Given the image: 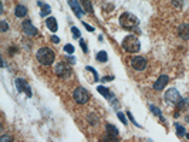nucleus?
Here are the masks:
<instances>
[{
	"label": "nucleus",
	"instance_id": "obj_17",
	"mask_svg": "<svg viewBox=\"0 0 189 142\" xmlns=\"http://www.w3.org/2000/svg\"><path fill=\"white\" fill-rule=\"evenodd\" d=\"M105 129H107V134H108V135H112V137H118V129H117V126H115V125L107 124Z\"/></svg>",
	"mask_w": 189,
	"mask_h": 142
},
{
	"label": "nucleus",
	"instance_id": "obj_18",
	"mask_svg": "<svg viewBox=\"0 0 189 142\" xmlns=\"http://www.w3.org/2000/svg\"><path fill=\"white\" fill-rule=\"evenodd\" d=\"M81 2V6L84 7V12L85 13H93V6H91V2L90 0H80Z\"/></svg>",
	"mask_w": 189,
	"mask_h": 142
},
{
	"label": "nucleus",
	"instance_id": "obj_13",
	"mask_svg": "<svg viewBox=\"0 0 189 142\" xmlns=\"http://www.w3.org/2000/svg\"><path fill=\"white\" fill-rule=\"evenodd\" d=\"M45 26L49 27L50 31H57V28H58V24H57V20L54 19V17H49L47 20H45Z\"/></svg>",
	"mask_w": 189,
	"mask_h": 142
},
{
	"label": "nucleus",
	"instance_id": "obj_25",
	"mask_svg": "<svg viewBox=\"0 0 189 142\" xmlns=\"http://www.w3.org/2000/svg\"><path fill=\"white\" fill-rule=\"evenodd\" d=\"M172 4L176 9H181V7H184V0H172Z\"/></svg>",
	"mask_w": 189,
	"mask_h": 142
},
{
	"label": "nucleus",
	"instance_id": "obj_15",
	"mask_svg": "<svg viewBox=\"0 0 189 142\" xmlns=\"http://www.w3.org/2000/svg\"><path fill=\"white\" fill-rule=\"evenodd\" d=\"M14 14L17 17H24L27 14V9L23 6V4H17L16 9H14Z\"/></svg>",
	"mask_w": 189,
	"mask_h": 142
},
{
	"label": "nucleus",
	"instance_id": "obj_19",
	"mask_svg": "<svg viewBox=\"0 0 189 142\" xmlns=\"http://www.w3.org/2000/svg\"><path fill=\"white\" fill-rule=\"evenodd\" d=\"M97 61H100V63H105V61H108V54L105 53V51H100V53H97Z\"/></svg>",
	"mask_w": 189,
	"mask_h": 142
},
{
	"label": "nucleus",
	"instance_id": "obj_34",
	"mask_svg": "<svg viewBox=\"0 0 189 142\" xmlns=\"http://www.w3.org/2000/svg\"><path fill=\"white\" fill-rule=\"evenodd\" d=\"M51 41H53V43H58V41H60V38H58L57 36H53V37H51Z\"/></svg>",
	"mask_w": 189,
	"mask_h": 142
},
{
	"label": "nucleus",
	"instance_id": "obj_32",
	"mask_svg": "<svg viewBox=\"0 0 189 142\" xmlns=\"http://www.w3.org/2000/svg\"><path fill=\"white\" fill-rule=\"evenodd\" d=\"M0 26H2V31H7V23H6V21H2V24H0Z\"/></svg>",
	"mask_w": 189,
	"mask_h": 142
},
{
	"label": "nucleus",
	"instance_id": "obj_6",
	"mask_svg": "<svg viewBox=\"0 0 189 142\" xmlns=\"http://www.w3.org/2000/svg\"><path fill=\"white\" fill-rule=\"evenodd\" d=\"M131 67L134 70H136V71H142V70H145V67H147V60L141 56L132 57L131 58Z\"/></svg>",
	"mask_w": 189,
	"mask_h": 142
},
{
	"label": "nucleus",
	"instance_id": "obj_30",
	"mask_svg": "<svg viewBox=\"0 0 189 142\" xmlns=\"http://www.w3.org/2000/svg\"><path fill=\"white\" fill-rule=\"evenodd\" d=\"M80 46H81V49H82V51H84V53H88V49H87L85 41L81 40V38H80Z\"/></svg>",
	"mask_w": 189,
	"mask_h": 142
},
{
	"label": "nucleus",
	"instance_id": "obj_31",
	"mask_svg": "<svg viewBox=\"0 0 189 142\" xmlns=\"http://www.w3.org/2000/svg\"><path fill=\"white\" fill-rule=\"evenodd\" d=\"M87 71H91V73H93V75H94V80H95V81L98 80V75H97V71H95V70L93 68V67H87Z\"/></svg>",
	"mask_w": 189,
	"mask_h": 142
},
{
	"label": "nucleus",
	"instance_id": "obj_29",
	"mask_svg": "<svg viewBox=\"0 0 189 142\" xmlns=\"http://www.w3.org/2000/svg\"><path fill=\"white\" fill-rule=\"evenodd\" d=\"M127 117L129 118V119H131V122H132V124H134V125H136V126H138V128H141V125H140V124H136V121H135V119H134V117H132V114H131V112H127Z\"/></svg>",
	"mask_w": 189,
	"mask_h": 142
},
{
	"label": "nucleus",
	"instance_id": "obj_11",
	"mask_svg": "<svg viewBox=\"0 0 189 142\" xmlns=\"http://www.w3.org/2000/svg\"><path fill=\"white\" fill-rule=\"evenodd\" d=\"M168 81H169L168 75H161V77L155 81V84H154V89H155V91H161V89H164V87L168 84Z\"/></svg>",
	"mask_w": 189,
	"mask_h": 142
},
{
	"label": "nucleus",
	"instance_id": "obj_1",
	"mask_svg": "<svg viewBox=\"0 0 189 142\" xmlns=\"http://www.w3.org/2000/svg\"><path fill=\"white\" fill-rule=\"evenodd\" d=\"M119 24L121 27L125 28V30H136L138 27V19H136L134 14L131 13H122L121 17H119Z\"/></svg>",
	"mask_w": 189,
	"mask_h": 142
},
{
	"label": "nucleus",
	"instance_id": "obj_21",
	"mask_svg": "<svg viewBox=\"0 0 189 142\" xmlns=\"http://www.w3.org/2000/svg\"><path fill=\"white\" fill-rule=\"evenodd\" d=\"M175 128H176V135H178V137H184V135H186L185 129H184V126H181L179 124H176V125H175Z\"/></svg>",
	"mask_w": 189,
	"mask_h": 142
},
{
	"label": "nucleus",
	"instance_id": "obj_20",
	"mask_svg": "<svg viewBox=\"0 0 189 142\" xmlns=\"http://www.w3.org/2000/svg\"><path fill=\"white\" fill-rule=\"evenodd\" d=\"M149 111H151L152 114H155V115H156L158 118H161V119H162V112H161L159 108H156V107L154 105V104H151V105H149Z\"/></svg>",
	"mask_w": 189,
	"mask_h": 142
},
{
	"label": "nucleus",
	"instance_id": "obj_9",
	"mask_svg": "<svg viewBox=\"0 0 189 142\" xmlns=\"http://www.w3.org/2000/svg\"><path fill=\"white\" fill-rule=\"evenodd\" d=\"M21 26H23V31H24L27 36H37V34H38L37 28L31 24V21H30V20L23 21V24H21Z\"/></svg>",
	"mask_w": 189,
	"mask_h": 142
},
{
	"label": "nucleus",
	"instance_id": "obj_27",
	"mask_svg": "<svg viewBox=\"0 0 189 142\" xmlns=\"http://www.w3.org/2000/svg\"><path fill=\"white\" fill-rule=\"evenodd\" d=\"M0 142H13V139L10 135H3V137L0 138Z\"/></svg>",
	"mask_w": 189,
	"mask_h": 142
},
{
	"label": "nucleus",
	"instance_id": "obj_35",
	"mask_svg": "<svg viewBox=\"0 0 189 142\" xmlns=\"http://www.w3.org/2000/svg\"><path fill=\"white\" fill-rule=\"evenodd\" d=\"M185 137H186V138H188V139H189V134H186V135H185Z\"/></svg>",
	"mask_w": 189,
	"mask_h": 142
},
{
	"label": "nucleus",
	"instance_id": "obj_24",
	"mask_svg": "<svg viewBox=\"0 0 189 142\" xmlns=\"http://www.w3.org/2000/svg\"><path fill=\"white\" fill-rule=\"evenodd\" d=\"M88 121L95 125V124L98 122V118H97V115H94V114H90V115H88Z\"/></svg>",
	"mask_w": 189,
	"mask_h": 142
},
{
	"label": "nucleus",
	"instance_id": "obj_10",
	"mask_svg": "<svg viewBox=\"0 0 189 142\" xmlns=\"http://www.w3.org/2000/svg\"><path fill=\"white\" fill-rule=\"evenodd\" d=\"M16 87H17V89H19V93H23V91H26L27 97H31V89H30L29 84H27L24 80L17 78V80H16Z\"/></svg>",
	"mask_w": 189,
	"mask_h": 142
},
{
	"label": "nucleus",
	"instance_id": "obj_2",
	"mask_svg": "<svg viewBox=\"0 0 189 142\" xmlns=\"http://www.w3.org/2000/svg\"><path fill=\"white\" fill-rule=\"evenodd\" d=\"M121 46H122V49L127 53H136L141 49V43L135 36H127L122 40V44Z\"/></svg>",
	"mask_w": 189,
	"mask_h": 142
},
{
	"label": "nucleus",
	"instance_id": "obj_33",
	"mask_svg": "<svg viewBox=\"0 0 189 142\" xmlns=\"http://www.w3.org/2000/svg\"><path fill=\"white\" fill-rule=\"evenodd\" d=\"M84 26H85V28H87V30H88V31H94V28L91 27L90 24H87V23H84Z\"/></svg>",
	"mask_w": 189,
	"mask_h": 142
},
{
	"label": "nucleus",
	"instance_id": "obj_16",
	"mask_svg": "<svg viewBox=\"0 0 189 142\" xmlns=\"http://www.w3.org/2000/svg\"><path fill=\"white\" fill-rule=\"evenodd\" d=\"M38 6H40V7H41V16H43V17L49 16L50 13H51V7H50L49 4L43 3V2H38Z\"/></svg>",
	"mask_w": 189,
	"mask_h": 142
},
{
	"label": "nucleus",
	"instance_id": "obj_12",
	"mask_svg": "<svg viewBox=\"0 0 189 142\" xmlns=\"http://www.w3.org/2000/svg\"><path fill=\"white\" fill-rule=\"evenodd\" d=\"M178 34L184 40H189V24H182L178 28Z\"/></svg>",
	"mask_w": 189,
	"mask_h": 142
},
{
	"label": "nucleus",
	"instance_id": "obj_28",
	"mask_svg": "<svg viewBox=\"0 0 189 142\" xmlns=\"http://www.w3.org/2000/svg\"><path fill=\"white\" fill-rule=\"evenodd\" d=\"M64 50H66V53H68V54H73L74 53V47L71 44H67L66 47H64Z\"/></svg>",
	"mask_w": 189,
	"mask_h": 142
},
{
	"label": "nucleus",
	"instance_id": "obj_22",
	"mask_svg": "<svg viewBox=\"0 0 189 142\" xmlns=\"http://www.w3.org/2000/svg\"><path fill=\"white\" fill-rule=\"evenodd\" d=\"M103 142H119L118 139H117V137H112V135H105L103 138Z\"/></svg>",
	"mask_w": 189,
	"mask_h": 142
},
{
	"label": "nucleus",
	"instance_id": "obj_5",
	"mask_svg": "<svg viewBox=\"0 0 189 142\" xmlns=\"http://www.w3.org/2000/svg\"><path fill=\"white\" fill-rule=\"evenodd\" d=\"M165 101L168 104H178L181 101V94L176 88H169L166 93H165Z\"/></svg>",
	"mask_w": 189,
	"mask_h": 142
},
{
	"label": "nucleus",
	"instance_id": "obj_26",
	"mask_svg": "<svg viewBox=\"0 0 189 142\" xmlns=\"http://www.w3.org/2000/svg\"><path fill=\"white\" fill-rule=\"evenodd\" d=\"M118 118H119V121L122 122L124 125H127V117H125V114L118 112Z\"/></svg>",
	"mask_w": 189,
	"mask_h": 142
},
{
	"label": "nucleus",
	"instance_id": "obj_3",
	"mask_svg": "<svg viewBox=\"0 0 189 142\" xmlns=\"http://www.w3.org/2000/svg\"><path fill=\"white\" fill-rule=\"evenodd\" d=\"M37 60H38V63L43 64V65H50V64H53L54 63L56 56H54V53L50 49L43 47V49H40L37 51Z\"/></svg>",
	"mask_w": 189,
	"mask_h": 142
},
{
	"label": "nucleus",
	"instance_id": "obj_14",
	"mask_svg": "<svg viewBox=\"0 0 189 142\" xmlns=\"http://www.w3.org/2000/svg\"><path fill=\"white\" fill-rule=\"evenodd\" d=\"M97 91H98L103 97H105L107 100H112V94H111V91L108 88H105V87H103V85H98L97 87Z\"/></svg>",
	"mask_w": 189,
	"mask_h": 142
},
{
	"label": "nucleus",
	"instance_id": "obj_23",
	"mask_svg": "<svg viewBox=\"0 0 189 142\" xmlns=\"http://www.w3.org/2000/svg\"><path fill=\"white\" fill-rule=\"evenodd\" d=\"M71 33H73L74 38H78V40H80V37H81V33H80V30H78L77 27H71Z\"/></svg>",
	"mask_w": 189,
	"mask_h": 142
},
{
	"label": "nucleus",
	"instance_id": "obj_7",
	"mask_svg": "<svg viewBox=\"0 0 189 142\" xmlns=\"http://www.w3.org/2000/svg\"><path fill=\"white\" fill-rule=\"evenodd\" d=\"M54 71H56V74H57L58 77H61V78H68L70 77V68H67L66 64H63V63H58L56 67H54Z\"/></svg>",
	"mask_w": 189,
	"mask_h": 142
},
{
	"label": "nucleus",
	"instance_id": "obj_4",
	"mask_svg": "<svg viewBox=\"0 0 189 142\" xmlns=\"http://www.w3.org/2000/svg\"><path fill=\"white\" fill-rule=\"evenodd\" d=\"M73 97H74V101L77 102V104H87L88 100H90V94H88V91H87L85 88L78 87V88L74 89Z\"/></svg>",
	"mask_w": 189,
	"mask_h": 142
},
{
	"label": "nucleus",
	"instance_id": "obj_8",
	"mask_svg": "<svg viewBox=\"0 0 189 142\" xmlns=\"http://www.w3.org/2000/svg\"><path fill=\"white\" fill-rule=\"evenodd\" d=\"M68 4H70V7L73 9V12L75 13V16L80 19V17L84 16V9L81 7V3H78L77 0H68Z\"/></svg>",
	"mask_w": 189,
	"mask_h": 142
}]
</instances>
